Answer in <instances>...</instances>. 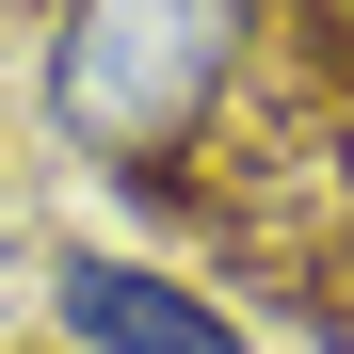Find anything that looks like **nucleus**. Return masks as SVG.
<instances>
[{"label":"nucleus","mask_w":354,"mask_h":354,"mask_svg":"<svg viewBox=\"0 0 354 354\" xmlns=\"http://www.w3.org/2000/svg\"><path fill=\"white\" fill-rule=\"evenodd\" d=\"M290 48V0H48V48H32V97H48V145L97 161L129 209L177 194L242 81Z\"/></svg>","instance_id":"nucleus-1"},{"label":"nucleus","mask_w":354,"mask_h":354,"mask_svg":"<svg viewBox=\"0 0 354 354\" xmlns=\"http://www.w3.org/2000/svg\"><path fill=\"white\" fill-rule=\"evenodd\" d=\"M48 338H65V354H274L258 306H225L209 274H177V258H97V242L48 258Z\"/></svg>","instance_id":"nucleus-2"}]
</instances>
